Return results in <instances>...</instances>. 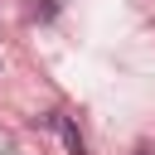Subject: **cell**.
Segmentation results:
<instances>
[{"label":"cell","instance_id":"cell-1","mask_svg":"<svg viewBox=\"0 0 155 155\" xmlns=\"http://www.w3.org/2000/svg\"><path fill=\"white\" fill-rule=\"evenodd\" d=\"M58 136H63L68 155H87V140H82V131H78V121H73V116H58Z\"/></svg>","mask_w":155,"mask_h":155}]
</instances>
